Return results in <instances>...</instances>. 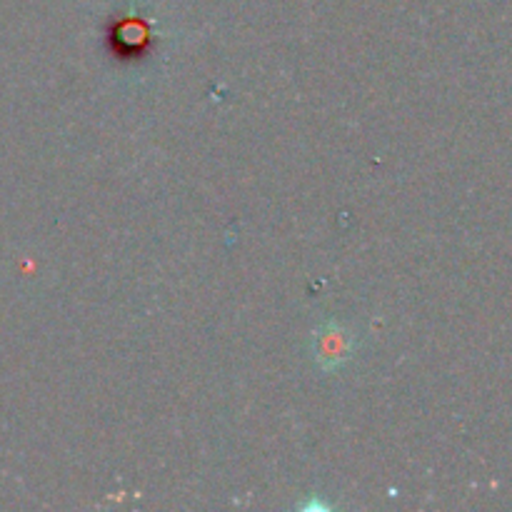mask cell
<instances>
[{
  "label": "cell",
  "mask_w": 512,
  "mask_h": 512,
  "mask_svg": "<svg viewBox=\"0 0 512 512\" xmlns=\"http://www.w3.org/2000/svg\"><path fill=\"white\" fill-rule=\"evenodd\" d=\"M108 48L123 63H135L153 48V28L138 15L115 18L108 25Z\"/></svg>",
  "instance_id": "1"
},
{
  "label": "cell",
  "mask_w": 512,
  "mask_h": 512,
  "mask_svg": "<svg viewBox=\"0 0 512 512\" xmlns=\"http://www.w3.org/2000/svg\"><path fill=\"white\" fill-rule=\"evenodd\" d=\"M348 340H345V335L340 333V330H330V333L323 335V340H320V348H318V358L323 360H330V363H340L343 358H348Z\"/></svg>",
  "instance_id": "2"
}]
</instances>
